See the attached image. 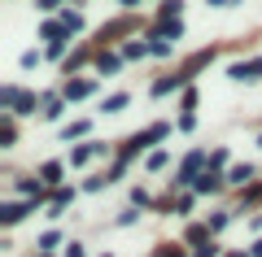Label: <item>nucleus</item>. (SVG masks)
<instances>
[{
  "label": "nucleus",
  "mask_w": 262,
  "mask_h": 257,
  "mask_svg": "<svg viewBox=\"0 0 262 257\" xmlns=\"http://www.w3.org/2000/svg\"><path fill=\"white\" fill-rule=\"evenodd\" d=\"M88 92H92V83H88V79H75V83H66V101H83Z\"/></svg>",
  "instance_id": "obj_1"
},
{
  "label": "nucleus",
  "mask_w": 262,
  "mask_h": 257,
  "mask_svg": "<svg viewBox=\"0 0 262 257\" xmlns=\"http://www.w3.org/2000/svg\"><path fill=\"white\" fill-rule=\"evenodd\" d=\"M219 183H223V179H219L214 170H206V175L196 179V192H219Z\"/></svg>",
  "instance_id": "obj_2"
},
{
  "label": "nucleus",
  "mask_w": 262,
  "mask_h": 257,
  "mask_svg": "<svg viewBox=\"0 0 262 257\" xmlns=\"http://www.w3.org/2000/svg\"><path fill=\"white\" fill-rule=\"evenodd\" d=\"M249 179H253V166H232L227 183H249Z\"/></svg>",
  "instance_id": "obj_3"
},
{
  "label": "nucleus",
  "mask_w": 262,
  "mask_h": 257,
  "mask_svg": "<svg viewBox=\"0 0 262 257\" xmlns=\"http://www.w3.org/2000/svg\"><path fill=\"white\" fill-rule=\"evenodd\" d=\"M22 214H27V205H5V209H0V222H5V227H9V222H18Z\"/></svg>",
  "instance_id": "obj_4"
},
{
  "label": "nucleus",
  "mask_w": 262,
  "mask_h": 257,
  "mask_svg": "<svg viewBox=\"0 0 262 257\" xmlns=\"http://www.w3.org/2000/svg\"><path fill=\"white\" fill-rule=\"evenodd\" d=\"M31 109H35V96L22 92V96H18V105H13V113H31Z\"/></svg>",
  "instance_id": "obj_5"
},
{
  "label": "nucleus",
  "mask_w": 262,
  "mask_h": 257,
  "mask_svg": "<svg viewBox=\"0 0 262 257\" xmlns=\"http://www.w3.org/2000/svg\"><path fill=\"white\" fill-rule=\"evenodd\" d=\"M118 109H127V96H110V101H105V113H118Z\"/></svg>",
  "instance_id": "obj_6"
},
{
  "label": "nucleus",
  "mask_w": 262,
  "mask_h": 257,
  "mask_svg": "<svg viewBox=\"0 0 262 257\" xmlns=\"http://www.w3.org/2000/svg\"><path fill=\"white\" fill-rule=\"evenodd\" d=\"M96 65H101V74H114V70H118V57H105L101 53V61H96Z\"/></svg>",
  "instance_id": "obj_7"
},
{
  "label": "nucleus",
  "mask_w": 262,
  "mask_h": 257,
  "mask_svg": "<svg viewBox=\"0 0 262 257\" xmlns=\"http://www.w3.org/2000/svg\"><path fill=\"white\" fill-rule=\"evenodd\" d=\"M57 175H61V166L48 161V166H44V183H57Z\"/></svg>",
  "instance_id": "obj_8"
},
{
  "label": "nucleus",
  "mask_w": 262,
  "mask_h": 257,
  "mask_svg": "<svg viewBox=\"0 0 262 257\" xmlns=\"http://www.w3.org/2000/svg\"><path fill=\"white\" fill-rule=\"evenodd\" d=\"M149 48H153V53H158V57H166V53H170V39H153Z\"/></svg>",
  "instance_id": "obj_9"
},
{
  "label": "nucleus",
  "mask_w": 262,
  "mask_h": 257,
  "mask_svg": "<svg viewBox=\"0 0 262 257\" xmlns=\"http://www.w3.org/2000/svg\"><path fill=\"white\" fill-rule=\"evenodd\" d=\"M57 240H61V236H57V231H44V236H39V248H53Z\"/></svg>",
  "instance_id": "obj_10"
},
{
  "label": "nucleus",
  "mask_w": 262,
  "mask_h": 257,
  "mask_svg": "<svg viewBox=\"0 0 262 257\" xmlns=\"http://www.w3.org/2000/svg\"><path fill=\"white\" fill-rule=\"evenodd\" d=\"M66 257H83V244H66Z\"/></svg>",
  "instance_id": "obj_11"
},
{
  "label": "nucleus",
  "mask_w": 262,
  "mask_h": 257,
  "mask_svg": "<svg viewBox=\"0 0 262 257\" xmlns=\"http://www.w3.org/2000/svg\"><path fill=\"white\" fill-rule=\"evenodd\" d=\"M214 253H219L214 244H201V248H196V257H214Z\"/></svg>",
  "instance_id": "obj_12"
},
{
  "label": "nucleus",
  "mask_w": 262,
  "mask_h": 257,
  "mask_svg": "<svg viewBox=\"0 0 262 257\" xmlns=\"http://www.w3.org/2000/svg\"><path fill=\"white\" fill-rule=\"evenodd\" d=\"M158 257H184V253H179V248H170V244H166V248H162Z\"/></svg>",
  "instance_id": "obj_13"
},
{
  "label": "nucleus",
  "mask_w": 262,
  "mask_h": 257,
  "mask_svg": "<svg viewBox=\"0 0 262 257\" xmlns=\"http://www.w3.org/2000/svg\"><path fill=\"white\" fill-rule=\"evenodd\" d=\"M39 9H57V0H39Z\"/></svg>",
  "instance_id": "obj_14"
},
{
  "label": "nucleus",
  "mask_w": 262,
  "mask_h": 257,
  "mask_svg": "<svg viewBox=\"0 0 262 257\" xmlns=\"http://www.w3.org/2000/svg\"><path fill=\"white\" fill-rule=\"evenodd\" d=\"M249 257H262V240H258V244H253V253Z\"/></svg>",
  "instance_id": "obj_15"
},
{
  "label": "nucleus",
  "mask_w": 262,
  "mask_h": 257,
  "mask_svg": "<svg viewBox=\"0 0 262 257\" xmlns=\"http://www.w3.org/2000/svg\"><path fill=\"white\" fill-rule=\"evenodd\" d=\"M39 257H48V253H39Z\"/></svg>",
  "instance_id": "obj_16"
},
{
  "label": "nucleus",
  "mask_w": 262,
  "mask_h": 257,
  "mask_svg": "<svg viewBox=\"0 0 262 257\" xmlns=\"http://www.w3.org/2000/svg\"><path fill=\"white\" fill-rule=\"evenodd\" d=\"M105 257H110V253H105Z\"/></svg>",
  "instance_id": "obj_17"
},
{
  "label": "nucleus",
  "mask_w": 262,
  "mask_h": 257,
  "mask_svg": "<svg viewBox=\"0 0 262 257\" xmlns=\"http://www.w3.org/2000/svg\"><path fill=\"white\" fill-rule=\"evenodd\" d=\"M258 144H262V139H258Z\"/></svg>",
  "instance_id": "obj_18"
}]
</instances>
